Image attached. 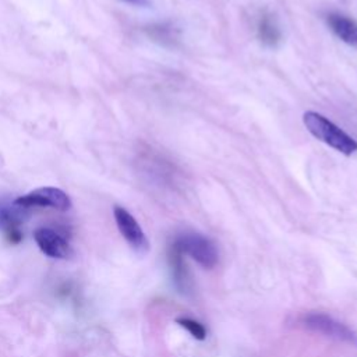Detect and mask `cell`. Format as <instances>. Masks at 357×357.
<instances>
[{"label":"cell","mask_w":357,"mask_h":357,"mask_svg":"<svg viewBox=\"0 0 357 357\" xmlns=\"http://www.w3.org/2000/svg\"><path fill=\"white\" fill-rule=\"evenodd\" d=\"M303 121L305 128L317 139L325 142L326 145L339 151L340 153L351 155L357 152V141L325 116L310 110L304 113Z\"/></svg>","instance_id":"6da1fadb"},{"label":"cell","mask_w":357,"mask_h":357,"mask_svg":"<svg viewBox=\"0 0 357 357\" xmlns=\"http://www.w3.org/2000/svg\"><path fill=\"white\" fill-rule=\"evenodd\" d=\"M303 324L307 329L324 335L326 337L357 346V333L344 322L328 315L325 312L312 311L303 317Z\"/></svg>","instance_id":"7a4b0ae2"},{"label":"cell","mask_w":357,"mask_h":357,"mask_svg":"<svg viewBox=\"0 0 357 357\" xmlns=\"http://www.w3.org/2000/svg\"><path fill=\"white\" fill-rule=\"evenodd\" d=\"M173 243L184 255L191 257L205 269H212L218 264L219 254L213 241L199 233H181L174 237Z\"/></svg>","instance_id":"3957f363"},{"label":"cell","mask_w":357,"mask_h":357,"mask_svg":"<svg viewBox=\"0 0 357 357\" xmlns=\"http://www.w3.org/2000/svg\"><path fill=\"white\" fill-rule=\"evenodd\" d=\"M18 206L31 209L39 208H53L57 211H68L71 208V199L61 188L57 187H40L26 192L14 199Z\"/></svg>","instance_id":"277c9868"},{"label":"cell","mask_w":357,"mask_h":357,"mask_svg":"<svg viewBox=\"0 0 357 357\" xmlns=\"http://www.w3.org/2000/svg\"><path fill=\"white\" fill-rule=\"evenodd\" d=\"M113 215L119 231L124 237V240L130 244V247L138 254H145L149 250V241L141 229L137 219L123 206L116 205L113 208Z\"/></svg>","instance_id":"5b68a950"},{"label":"cell","mask_w":357,"mask_h":357,"mask_svg":"<svg viewBox=\"0 0 357 357\" xmlns=\"http://www.w3.org/2000/svg\"><path fill=\"white\" fill-rule=\"evenodd\" d=\"M33 238L39 250L50 258L66 259L73 255V250L68 241L50 227H38L33 231Z\"/></svg>","instance_id":"8992f818"},{"label":"cell","mask_w":357,"mask_h":357,"mask_svg":"<svg viewBox=\"0 0 357 357\" xmlns=\"http://www.w3.org/2000/svg\"><path fill=\"white\" fill-rule=\"evenodd\" d=\"M254 32L261 45L266 47H278L282 42V31L275 15L268 10H259L254 20Z\"/></svg>","instance_id":"52a82bcc"},{"label":"cell","mask_w":357,"mask_h":357,"mask_svg":"<svg viewBox=\"0 0 357 357\" xmlns=\"http://www.w3.org/2000/svg\"><path fill=\"white\" fill-rule=\"evenodd\" d=\"M325 21L336 38H339L342 42L353 47H357V21L356 20L333 11L326 14Z\"/></svg>","instance_id":"ba28073f"},{"label":"cell","mask_w":357,"mask_h":357,"mask_svg":"<svg viewBox=\"0 0 357 357\" xmlns=\"http://www.w3.org/2000/svg\"><path fill=\"white\" fill-rule=\"evenodd\" d=\"M28 209L18 206L14 201L10 202L0 198V230L7 233L11 229H20V225L26 219Z\"/></svg>","instance_id":"9c48e42d"},{"label":"cell","mask_w":357,"mask_h":357,"mask_svg":"<svg viewBox=\"0 0 357 357\" xmlns=\"http://www.w3.org/2000/svg\"><path fill=\"white\" fill-rule=\"evenodd\" d=\"M145 32L152 40L158 42L162 46H167V47L176 46L180 40V31L172 22L152 24L145 28Z\"/></svg>","instance_id":"30bf717a"},{"label":"cell","mask_w":357,"mask_h":357,"mask_svg":"<svg viewBox=\"0 0 357 357\" xmlns=\"http://www.w3.org/2000/svg\"><path fill=\"white\" fill-rule=\"evenodd\" d=\"M169 264H170V269H172V276L174 279L176 286L180 290H187V284H188V273L185 269V264L183 259V252L178 250V247L172 241V244L169 245Z\"/></svg>","instance_id":"8fae6325"},{"label":"cell","mask_w":357,"mask_h":357,"mask_svg":"<svg viewBox=\"0 0 357 357\" xmlns=\"http://www.w3.org/2000/svg\"><path fill=\"white\" fill-rule=\"evenodd\" d=\"M176 322L184 328L194 339L197 340H204L206 337V329L204 328V325L192 318H187V317H183V318H177Z\"/></svg>","instance_id":"7c38bea8"},{"label":"cell","mask_w":357,"mask_h":357,"mask_svg":"<svg viewBox=\"0 0 357 357\" xmlns=\"http://www.w3.org/2000/svg\"><path fill=\"white\" fill-rule=\"evenodd\" d=\"M4 234H6V238L8 240V243H11V244H18L22 240V233L20 229H11Z\"/></svg>","instance_id":"4fadbf2b"},{"label":"cell","mask_w":357,"mask_h":357,"mask_svg":"<svg viewBox=\"0 0 357 357\" xmlns=\"http://www.w3.org/2000/svg\"><path fill=\"white\" fill-rule=\"evenodd\" d=\"M123 1L134 4V6H148L149 4V0H123Z\"/></svg>","instance_id":"5bb4252c"}]
</instances>
